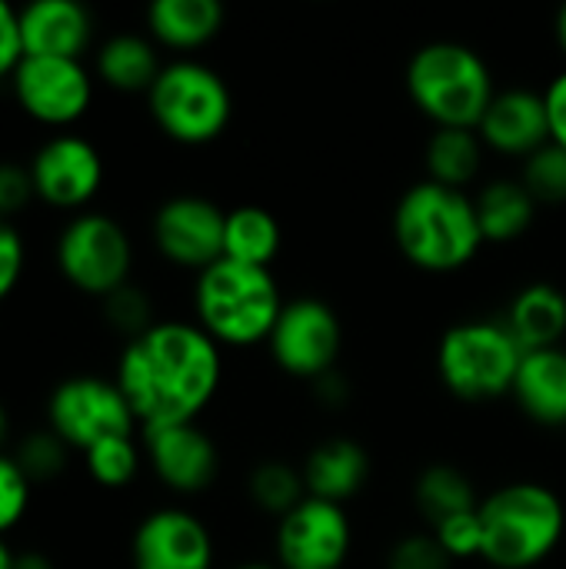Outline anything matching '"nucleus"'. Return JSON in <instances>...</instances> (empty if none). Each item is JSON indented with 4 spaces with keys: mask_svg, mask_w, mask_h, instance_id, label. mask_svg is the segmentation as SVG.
Listing matches in <instances>:
<instances>
[{
    "mask_svg": "<svg viewBox=\"0 0 566 569\" xmlns=\"http://www.w3.org/2000/svg\"><path fill=\"white\" fill-rule=\"evenodd\" d=\"M113 380L143 433L197 423L224 383V347L190 320H157L127 340Z\"/></svg>",
    "mask_w": 566,
    "mask_h": 569,
    "instance_id": "f257e3e1",
    "label": "nucleus"
},
{
    "mask_svg": "<svg viewBox=\"0 0 566 569\" xmlns=\"http://www.w3.org/2000/svg\"><path fill=\"white\" fill-rule=\"evenodd\" d=\"M390 233L404 260L434 277L460 273L487 247L474 193L440 187L427 177L400 193L390 217Z\"/></svg>",
    "mask_w": 566,
    "mask_h": 569,
    "instance_id": "f03ea898",
    "label": "nucleus"
},
{
    "mask_svg": "<svg viewBox=\"0 0 566 569\" xmlns=\"http://www.w3.org/2000/svg\"><path fill=\"white\" fill-rule=\"evenodd\" d=\"M404 87L417 113L434 127L464 130L480 127L497 93L487 57L460 40L420 43L404 67Z\"/></svg>",
    "mask_w": 566,
    "mask_h": 569,
    "instance_id": "7ed1b4c3",
    "label": "nucleus"
},
{
    "mask_svg": "<svg viewBox=\"0 0 566 569\" xmlns=\"http://www.w3.org/2000/svg\"><path fill=\"white\" fill-rule=\"evenodd\" d=\"M274 270L220 257L193 280V323L220 347L267 343L284 310Z\"/></svg>",
    "mask_w": 566,
    "mask_h": 569,
    "instance_id": "20e7f679",
    "label": "nucleus"
},
{
    "mask_svg": "<svg viewBox=\"0 0 566 569\" xmlns=\"http://www.w3.org/2000/svg\"><path fill=\"white\" fill-rule=\"evenodd\" d=\"M484 563L490 569H537L566 537V507L557 490L514 480L480 500Z\"/></svg>",
    "mask_w": 566,
    "mask_h": 569,
    "instance_id": "39448f33",
    "label": "nucleus"
},
{
    "mask_svg": "<svg viewBox=\"0 0 566 569\" xmlns=\"http://www.w3.org/2000/svg\"><path fill=\"white\" fill-rule=\"evenodd\" d=\"M524 347L504 320H460L437 343V377L460 403H494L514 393Z\"/></svg>",
    "mask_w": 566,
    "mask_h": 569,
    "instance_id": "423d86ee",
    "label": "nucleus"
},
{
    "mask_svg": "<svg viewBox=\"0 0 566 569\" xmlns=\"http://www.w3.org/2000/svg\"><path fill=\"white\" fill-rule=\"evenodd\" d=\"M147 110L157 130L183 147H207L224 137L234 117V93L210 63L170 60L147 90Z\"/></svg>",
    "mask_w": 566,
    "mask_h": 569,
    "instance_id": "0eeeda50",
    "label": "nucleus"
},
{
    "mask_svg": "<svg viewBox=\"0 0 566 569\" xmlns=\"http://www.w3.org/2000/svg\"><path fill=\"white\" fill-rule=\"evenodd\" d=\"M53 257L60 277L73 290L103 300L123 283H130L133 240L110 213L83 210L63 223Z\"/></svg>",
    "mask_w": 566,
    "mask_h": 569,
    "instance_id": "6e6552de",
    "label": "nucleus"
},
{
    "mask_svg": "<svg viewBox=\"0 0 566 569\" xmlns=\"http://www.w3.org/2000/svg\"><path fill=\"white\" fill-rule=\"evenodd\" d=\"M47 427L70 447L90 450L110 437H133L137 417L117 387V380L103 377H67L53 387L47 400Z\"/></svg>",
    "mask_w": 566,
    "mask_h": 569,
    "instance_id": "1a4fd4ad",
    "label": "nucleus"
},
{
    "mask_svg": "<svg viewBox=\"0 0 566 569\" xmlns=\"http://www.w3.org/2000/svg\"><path fill=\"white\" fill-rule=\"evenodd\" d=\"M340 347H344V323L337 310L320 297L287 300L267 340L274 363L287 377L310 380V383L337 370Z\"/></svg>",
    "mask_w": 566,
    "mask_h": 569,
    "instance_id": "9d476101",
    "label": "nucleus"
},
{
    "mask_svg": "<svg viewBox=\"0 0 566 569\" xmlns=\"http://www.w3.org/2000/svg\"><path fill=\"white\" fill-rule=\"evenodd\" d=\"M354 553V520L347 507L307 497L274 530L280 569H344Z\"/></svg>",
    "mask_w": 566,
    "mask_h": 569,
    "instance_id": "9b49d317",
    "label": "nucleus"
},
{
    "mask_svg": "<svg viewBox=\"0 0 566 569\" xmlns=\"http://www.w3.org/2000/svg\"><path fill=\"white\" fill-rule=\"evenodd\" d=\"M13 97L27 117L47 127L77 123L93 100V77L83 60L70 57H23L10 77Z\"/></svg>",
    "mask_w": 566,
    "mask_h": 569,
    "instance_id": "f8f14e48",
    "label": "nucleus"
},
{
    "mask_svg": "<svg viewBox=\"0 0 566 569\" xmlns=\"http://www.w3.org/2000/svg\"><path fill=\"white\" fill-rule=\"evenodd\" d=\"M224 223L227 210L210 197L177 193L157 207L150 237L167 263L200 273L224 257Z\"/></svg>",
    "mask_w": 566,
    "mask_h": 569,
    "instance_id": "ddd939ff",
    "label": "nucleus"
},
{
    "mask_svg": "<svg viewBox=\"0 0 566 569\" xmlns=\"http://www.w3.org/2000/svg\"><path fill=\"white\" fill-rule=\"evenodd\" d=\"M27 167H30L33 193L57 210L87 207L100 193V183H103L100 150L87 137H77V133L50 137Z\"/></svg>",
    "mask_w": 566,
    "mask_h": 569,
    "instance_id": "4468645a",
    "label": "nucleus"
},
{
    "mask_svg": "<svg viewBox=\"0 0 566 569\" xmlns=\"http://www.w3.org/2000/svg\"><path fill=\"white\" fill-rule=\"evenodd\" d=\"M133 569H214L217 547L207 523L180 507L147 513L130 540Z\"/></svg>",
    "mask_w": 566,
    "mask_h": 569,
    "instance_id": "2eb2a0df",
    "label": "nucleus"
},
{
    "mask_svg": "<svg viewBox=\"0 0 566 569\" xmlns=\"http://www.w3.org/2000/svg\"><path fill=\"white\" fill-rule=\"evenodd\" d=\"M143 457L153 477L180 497H197L210 490L220 473V450L214 437L197 423L143 433Z\"/></svg>",
    "mask_w": 566,
    "mask_h": 569,
    "instance_id": "dca6fc26",
    "label": "nucleus"
},
{
    "mask_svg": "<svg viewBox=\"0 0 566 569\" xmlns=\"http://www.w3.org/2000/svg\"><path fill=\"white\" fill-rule=\"evenodd\" d=\"M477 133H480L487 153L527 160L530 153H537L540 147L550 143L544 90H530V87L497 90Z\"/></svg>",
    "mask_w": 566,
    "mask_h": 569,
    "instance_id": "f3484780",
    "label": "nucleus"
},
{
    "mask_svg": "<svg viewBox=\"0 0 566 569\" xmlns=\"http://www.w3.org/2000/svg\"><path fill=\"white\" fill-rule=\"evenodd\" d=\"M23 57L80 60L93 40V17L77 0H33L17 10Z\"/></svg>",
    "mask_w": 566,
    "mask_h": 569,
    "instance_id": "a211bd4d",
    "label": "nucleus"
},
{
    "mask_svg": "<svg viewBox=\"0 0 566 569\" xmlns=\"http://www.w3.org/2000/svg\"><path fill=\"white\" fill-rule=\"evenodd\" d=\"M307 497L347 507L370 480V453L350 437H330L310 447L300 463Z\"/></svg>",
    "mask_w": 566,
    "mask_h": 569,
    "instance_id": "6ab92c4d",
    "label": "nucleus"
},
{
    "mask_svg": "<svg viewBox=\"0 0 566 569\" xmlns=\"http://www.w3.org/2000/svg\"><path fill=\"white\" fill-rule=\"evenodd\" d=\"M510 397L530 423L550 430L566 427V347L524 353Z\"/></svg>",
    "mask_w": 566,
    "mask_h": 569,
    "instance_id": "aec40b11",
    "label": "nucleus"
},
{
    "mask_svg": "<svg viewBox=\"0 0 566 569\" xmlns=\"http://www.w3.org/2000/svg\"><path fill=\"white\" fill-rule=\"evenodd\" d=\"M500 320L517 337L524 353L547 350V347H564L566 293L550 280H530L510 297Z\"/></svg>",
    "mask_w": 566,
    "mask_h": 569,
    "instance_id": "412c9836",
    "label": "nucleus"
},
{
    "mask_svg": "<svg viewBox=\"0 0 566 569\" xmlns=\"http://www.w3.org/2000/svg\"><path fill=\"white\" fill-rule=\"evenodd\" d=\"M220 0H153L147 7V30L157 47L200 50L224 30Z\"/></svg>",
    "mask_w": 566,
    "mask_h": 569,
    "instance_id": "4be33fe9",
    "label": "nucleus"
},
{
    "mask_svg": "<svg viewBox=\"0 0 566 569\" xmlns=\"http://www.w3.org/2000/svg\"><path fill=\"white\" fill-rule=\"evenodd\" d=\"M474 207H477L484 243H494V247L517 243L520 237H527L530 227L537 223V210H540V203L530 197V190L520 183V177L487 180L474 193Z\"/></svg>",
    "mask_w": 566,
    "mask_h": 569,
    "instance_id": "5701e85b",
    "label": "nucleus"
},
{
    "mask_svg": "<svg viewBox=\"0 0 566 569\" xmlns=\"http://www.w3.org/2000/svg\"><path fill=\"white\" fill-rule=\"evenodd\" d=\"M487 147L477 130L464 127H434L424 143V170L427 180L454 190H467L484 173Z\"/></svg>",
    "mask_w": 566,
    "mask_h": 569,
    "instance_id": "b1692460",
    "label": "nucleus"
},
{
    "mask_svg": "<svg viewBox=\"0 0 566 569\" xmlns=\"http://www.w3.org/2000/svg\"><path fill=\"white\" fill-rule=\"evenodd\" d=\"M160 70V50L143 33H113L97 50V77L120 93H147Z\"/></svg>",
    "mask_w": 566,
    "mask_h": 569,
    "instance_id": "393cba45",
    "label": "nucleus"
},
{
    "mask_svg": "<svg viewBox=\"0 0 566 569\" xmlns=\"http://www.w3.org/2000/svg\"><path fill=\"white\" fill-rule=\"evenodd\" d=\"M284 247V230L277 213H270L260 203H237L227 210L224 223V257L247 263V267H264L280 257Z\"/></svg>",
    "mask_w": 566,
    "mask_h": 569,
    "instance_id": "a878e982",
    "label": "nucleus"
},
{
    "mask_svg": "<svg viewBox=\"0 0 566 569\" xmlns=\"http://www.w3.org/2000/svg\"><path fill=\"white\" fill-rule=\"evenodd\" d=\"M414 503L424 513V520H430V527H437L440 520H450L457 513L480 510L474 480L460 467H450V463H430L420 470V477L414 483Z\"/></svg>",
    "mask_w": 566,
    "mask_h": 569,
    "instance_id": "bb28decb",
    "label": "nucleus"
},
{
    "mask_svg": "<svg viewBox=\"0 0 566 569\" xmlns=\"http://www.w3.org/2000/svg\"><path fill=\"white\" fill-rule=\"evenodd\" d=\"M247 497H250V503H254L260 513L280 520V517H287L294 507H300V503L307 500L304 473H300V467H294V463L264 460V463H257V467L250 470V477H247Z\"/></svg>",
    "mask_w": 566,
    "mask_h": 569,
    "instance_id": "cd10ccee",
    "label": "nucleus"
},
{
    "mask_svg": "<svg viewBox=\"0 0 566 569\" xmlns=\"http://www.w3.org/2000/svg\"><path fill=\"white\" fill-rule=\"evenodd\" d=\"M83 467L97 487L123 490L137 480V473L143 467V447L133 437H110V440H100L97 447L83 450Z\"/></svg>",
    "mask_w": 566,
    "mask_h": 569,
    "instance_id": "c85d7f7f",
    "label": "nucleus"
},
{
    "mask_svg": "<svg viewBox=\"0 0 566 569\" xmlns=\"http://www.w3.org/2000/svg\"><path fill=\"white\" fill-rule=\"evenodd\" d=\"M13 460L30 483H53L70 463V447L50 427H40L17 443Z\"/></svg>",
    "mask_w": 566,
    "mask_h": 569,
    "instance_id": "c756f323",
    "label": "nucleus"
},
{
    "mask_svg": "<svg viewBox=\"0 0 566 569\" xmlns=\"http://www.w3.org/2000/svg\"><path fill=\"white\" fill-rule=\"evenodd\" d=\"M520 183L530 190V197L540 207H560L566 203V150L557 143L540 147L527 160H520Z\"/></svg>",
    "mask_w": 566,
    "mask_h": 569,
    "instance_id": "7c9ffc66",
    "label": "nucleus"
},
{
    "mask_svg": "<svg viewBox=\"0 0 566 569\" xmlns=\"http://www.w3.org/2000/svg\"><path fill=\"white\" fill-rule=\"evenodd\" d=\"M103 317L107 323L123 333L127 340L147 333L157 320H153V300L147 297L143 287L137 283H123L120 290H113L110 297H103Z\"/></svg>",
    "mask_w": 566,
    "mask_h": 569,
    "instance_id": "2f4dec72",
    "label": "nucleus"
},
{
    "mask_svg": "<svg viewBox=\"0 0 566 569\" xmlns=\"http://www.w3.org/2000/svg\"><path fill=\"white\" fill-rule=\"evenodd\" d=\"M430 530H434V537L440 540V547L447 550V557L454 563H460V560H484V523H480V510L457 513L450 520H440Z\"/></svg>",
    "mask_w": 566,
    "mask_h": 569,
    "instance_id": "473e14b6",
    "label": "nucleus"
},
{
    "mask_svg": "<svg viewBox=\"0 0 566 569\" xmlns=\"http://www.w3.org/2000/svg\"><path fill=\"white\" fill-rule=\"evenodd\" d=\"M387 569H454V560L434 537V530H417L387 550Z\"/></svg>",
    "mask_w": 566,
    "mask_h": 569,
    "instance_id": "72a5a7b5",
    "label": "nucleus"
},
{
    "mask_svg": "<svg viewBox=\"0 0 566 569\" xmlns=\"http://www.w3.org/2000/svg\"><path fill=\"white\" fill-rule=\"evenodd\" d=\"M30 490H33V483L23 477L17 460L0 453V537L23 520V513L30 507Z\"/></svg>",
    "mask_w": 566,
    "mask_h": 569,
    "instance_id": "f704fd0d",
    "label": "nucleus"
},
{
    "mask_svg": "<svg viewBox=\"0 0 566 569\" xmlns=\"http://www.w3.org/2000/svg\"><path fill=\"white\" fill-rule=\"evenodd\" d=\"M23 263H27V250L20 230L13 227V220H0V303L17 290L23 277Z\"/></svg>",
    "mask_w": 566,
    "mask_h": 569,
    "instance_id": "c9c22d12",
    "label": "nucleus"
},
{
    "mask_svg": "<svg viewBox=\"0 0 566 569\" xmlns=\"http://www.w3.org/2000/svg\"><path fill=\"white\" fill-rule=\"evenodd\" d=\"M37 193H33V180H30V167L0 160V220H10Z\"/></svg>",
    "mask_w": 566,
    "mask_h": 569,
    "instance_id": "e433bc0d",
    "label": "nucleus"
},
{
    "mask_svg": "<svg viewBox=\"0 0 566 569\" xmlns=\"http://www.w3.org/2000/svg\"><path fill=\"white\" fill-rule=\"evenodd\" d=\"M23 60V40H20V17L17 10L0 0V80L13 77L17 63Z\"/></svg>",
    "mask_w": 566,
    "mask_h": 569,
    "instance_id": "4c0bfd02",
    "label": "nucleus"
},
{
    "mask_svg": "<svg viewBox=\"0 0 566 569\" xmlns=\"http://www.w3.org/2000/svg\"><path fill=\"white\" fill-rule=\"evenodd\" d=\"M544 103H547V123H550V143L566 150V67L557 70L547 87H544Z\"/></svg>",
    "mask_w": 566,
    "mask_h": 569,
    "instance_id": "58836bf2",
    "label": "nucleus"
},
{
    "mask_svg": "<svg viewBox=\"0 0 566 569\" xmlns=\"http://www.w3.org/2000/svg\"><path fill=\"white\" fill-rule=\"evenodd\" d=\"M13 569H53V560L40 550H23L13 557Z\"/></svg>",
    "mask_w": 566,
    "mask_h": 569,
    "instance_id": "ea45409f",
    "label": "nucleus"
},
{
    "mask_svg": "<svg viewBox=\"0 0 566 569\" xmlns=\"http://www.w3.org/2000/svg\"><path fill=\"white\" fill-rule=\"evenodd\" d=\"M554 33H557V43H560V50H564L566 57V3L557 10V20H554Z\"/></svg>",
    "mask_w": 566,
    "mask_h": 569,
    "instance_id": "a19ab883",
    "label": "nucleus"
},
{
    "mask_svg": "<svg viewBox=\"0 0 566 569\" xmlns=\"http://www.w3.org/2000/svg\"><path fill=\"white\" fill-rule=\"evenodd\" d=\"M13 557H17V553H13V550L3 543V537H0V569H13Z\"/></svg>",
    "mask_w": 566,
    "mask_h": 569,
    "instance_id": "79ce46f5",
    "label": "nucleus"
},
{
    "mask_svg": "<svg viewBox=\"0 0 566 569\" xmlns=\"http://www.w3.org/2000/svg\"><path fill=\"white\" fill-rule=\"evenodd\" d=\"M234 569H280L277 563H260V560H254V563H240V567Z\"/></svg>",
    "mask_w": 566,
    "mask_h": 569,
    "instance_id": "37998d69",
    "label": "nucleus"
},
{
    "mask_svg": "<svg viewBox=\"0 0 566 569\" xmlns=\"http://www.w3.org/2000/svg\"><path fill=\"white\" fill-rule=\"evenodd\" d=\"M3 437H7V410L0 403V443H3Z\"/></svg>",
    "mask_w": 566,
    "mask_h": 569,
    "instance_id": "c03bdc74",
    "label": "nucleus"
}]
</instances>
